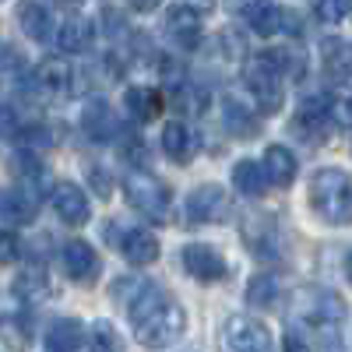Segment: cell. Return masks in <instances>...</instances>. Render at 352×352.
I'll return each mask as SVG.
<instances>
[{
  "mask_svg": "<svg viewBox=\"0 0 352 352\" xmlns=\"http://www.w3.org/2000/svg\"><path fill=\"white\" fill-rule=\"evenodd\" d=\"M282 78H285V56L275 50L254 53L243 64V81L261 113H275L282 106Z\"/></svg>",
  "mask_w": 352,
  "mask_h": 352,
  "instance_id": "cell-4",
  "label": "cell"
},
{
  "mask_svg": "<svg viewBox=\"0 0 352 352\" xmlns=\"http://www.w3.org/2000/svg\"><path fill=\"white\" fill-rule=\"evenodd\" d=\"M120 254L127 257V264L144 268V264L159 261V240L152 236L148 229H127L124 236H120Z\"/></svg>",
  "mask_w": 352,
  "mask_h": 352,
  "instance_id": "cell-18",
  "label": "cell"
},
{
  "mask_svg": "<svg viewBox=\"0 0 352 352\" xmlns=\"http://www.w3.org/2000/svg\"><path fill=\"white\" fill-rule=\"evenodd\" d=\"M50 201H53V212H56V219H60L64 226H85L88 219H92V204H88L85 190H81L78 184H71V180L53 184Z\"/></svg>",
  "mask_w": 352,
  "mask_h": 352,
  "instance_id": "cell-10",
  "label": "cell"
},
{
  "mask_svg": "<svg viewBox=\"0 0 352 352\" xmlns=\"http://www.w3.org/2000/svg\"><path fill=\"white\" fill-rule=\"evenodd\" d=\"M39 212V197L28 187H11L4 194V222L8 226H28Z\"/></svg>",
  "mask_w": 352,
  "mask_h": 352,
  "instance_id": "cell-22",
  "label": "cell"
},
{
  "mask_svg": "<svg viewBox=\"0 0 352 352\" xmlns=\"http://www.w3.org/2000/svg\"><path fill=\"white\" fill-rule=\"evenodd\" d=\"M124 190H127V204L138 212V215H144L148 222H155V226H166L169 219H173V190L159 180V176H152V173H131L127 180H124Z\"/></svg>",
  "mask_w": 352,
  "mask_h": 352,
  "instance_id": "cell-5",
  "label": "cell"
},
{
  "mask_svg": "<svg viewBox=\"0 0 352 352\" xmlns=\"http://www.w3.org/2000/svg\"><path fill=\"white\" fill-rule=\"evenodd\" d=\"M331 124H335V106H331L328 96L303 99L300 109H296V120H292V127H296V134L303 141H324Z\"/></svg>",
  "mask_w": 352,
  "mask_h": 352,
  "instance_id": "cell-8",
  "label": "cell"
},
{
  "mask_svg": "<svg viewBox=\"0 0 352 352\" xmlns=\"http://www.w3.org/2000/svg\"><path fill=\"white\" fill-rule=\"evenodd\" d=\"M131 116H138V120H152V116L162 113L166 99L159 88H148V85H138V88H127V96H124Z\"/></svg>",
  "mask_w": 352,
  "mask_h": 352,
  "instance_id": "cell-25",
  "label": "cell"
},
{
  "mask_svg": "<svg viewBox=\"0 0 352 352\" xmlns=\"http://www.w3.org/2000/svg\"><path fill=\"white\" fill-rule=\"evenodd\" d=\"M131 8L144 14V11H155V8H159V0H131Z\"/></svg>",
  "mask_w": 352,
  "mask_h": 352,
  "instance_id": "cell-34",
  "label": "cell"
},
{
  "mask_svg": "<svg viewBox=\"0 0 352 352\" xmlns=\"http://www.w3.org/2000/svg\"><path fill=\"white\" fill-rule=\"evenodd\" d=\"M184 268H187V275L197 278V282H226V278H229L226 257H222L215 247H208V243H190V247H184Z\"/></svg>",
  "mask_w": 352,
  "mask_h": 352,
  "instance_id": "cell-12",
  "label": "cell"
},
{
  "mask_svg": "<svg viewBox=\"0 0 352 352\" xmlns=\"http://www.w3.org/2000/svg\"><path fill=\"white\" fill-rule=\"evenodd\" d=\"M25 300H36V296H43L46 292V275L39 272V268H32V272H25L21 278H18V285H14Z\"/></svg>",
  "mask_w": 352,
  "mask_h": 352,
  "instance_id": "cell-30",
  "label": "cell"
},
{
  "mask_svg": "<svg viewBox=\"0 0 352 352\" xmlns=\"http://www.w3.org/2000/svg\"><path fill=\"white\" fill-rule=\"evenodd\" d=\"M162 152L176 162V166H187L197 152V134L190 127H184L180 120H173L162 127Z\"/></svg>",
  "mask_w": 352,
  "mask_h": 352,
  "instance_id": "cell-17",
  "label": "cell"
},
{
  "mask_svg": "<svg viewBox=\"0 0 352 352\" xmlns=\"http://www.w3.org/2000/svg\"><path fill=\"white\" fill-rule=\"evenodd\" d=\"M300 314L307 320V331L317 338V345L324 349H338L342 338H338V324L349 317V307L338 292L331 289H307L303 292V303H300Z\"/></svg>",
  "mask_w": 352,
  "mask_h": 352,
  "instance_id": "cell-3",
  "label": "cell"
},
{
  "mask_svg": "<svg viewBox=\"0 0 352 352\" xmlns=\"http://www.w3.org/2000/svg\"><path fill=\"white\" fill-rule=\"evenodd\" d=\"M226 345L236 352H268L272 349V331L264 320L250 314H236L226 320Z\"/></svg>",
  "mask_w": 352,
  "mask_h": 352,
  "instance_id": "cell-9",
  "label": "cell"
},
{
  "mask_svg": "<svg viewBox=\"0 0 352 352\" xmlns=\"http://www.w3.org/2000/svg\"><path fill=\"white\" fill-rule=\"evenodd\" d=\"M162 28H166V36L180 46V50H194V46L201 43V14H197L194 8H187V4L169 8Z\"/></svg>",
  "mask_w": 352,
  "mask_h": 352,
  "instance_id": "cell-14",
  "label": "cell"
},
{
  "mask_svg": "<svg viewBox=\"0 0 352 352\" xmlns=\"http://www.w3.org/2000/svg\"><path fill=\"white\" fill-rule=\"evenodd\" d=\"M310 11H314L317 21L335 25V21H342L352 11V0H310Z\"/></svg>",
  "mask_w": 352,
  "mask_h": 352,
  "instance_id": "cell-29",
  "label": "cell"
},
{
  "mask_svg": "<svg viewBox=\"0 0 352 352\" xmlns=\"http://www.w3.org/2000/svg\"><path fill=\"white\" fill-rule=\"evenodd\" d=\"M331 106H335V124L352 127V96H335Z\"/></svg>",
  "mask_w": 352,
  "mask_h": 352,
  "instance_id": "cell-32",
  "label": "cell"
},
{
  "mask_svg": "<svg viewBox=\"0 0 352 352\" xmlns=\"http://www.w3.org/2000/svg\"><path fill=\"white\" fill-rule=\"evenodd\" d=\"M124 310L144 345H169L184 331V310L166 289L152 282H134V292L124 300Z\"/></svg>",
  "mask_w": 352,
  "mask_h": 352,
  "instance_id": "cell-1",
  "label": "cell"
},
{
  "mask_svg": "<svg viewBox=\"0 0 352 352\" xmlns=\"http://www.w3.org/2000/svg\"><path fill=\"white\" fill-rule=\"evenodd\" d=\"M310 208L328 226H352V176L345 169H317L310 180Z\"/></svg>",
  "mask_w": 352,
  "mask_h": 352,
  "instance_id": "cell-2",
  "label": "cell"
},
{
  "mask_svg": "<svg viewBox=\"0 0 352 352\" xmlns=\"http://www.w3.org/2000/svg\"><path fill=\"white\" fill-rule=\"evenodd\" d=\"M268 184H272V176H268V166H264V162L240 159L236 166H232V187H236L240 194L264 197V194H268Z\"/></svg>",
  "mask_w": 352,
  "mask_h": 352,
  "instance_id": "cell-19",
  "label": "cell"
},
{
  "mask_svg": "<svg viewBox=\"0 0 352 352\" xmlns=\"http://www.w3.org/2000/svg\"><path fill=\"white\" fill-rule=\"evenodd\" d=\"M243 236H247V243H250V254H254L261 264H282V261L289 257V240H285L282 226H278L272 215H261V219L247 222Z\"/></svg>",
  "mask_w": 352,
  "mask_h": 352,
  "instance_id": "cell-6",
  "label": "cell"
},
{
  "mask_svg": "<svg viewBox=\"0 0 352 352\" xmlns=\"http://www.w3.org/2000/svg\"><path fill=\"white\" fill-rule=\"evenodd\" d=\"M222 124L232 138H257V116L250 106H243L236 96H226L222 99Z\"/></svg>",
  "mask_w": 352,
  "mask_h": 352,
  "instance_id": "cell-21",
  "label": "cell"
},
{
  "mask_svg": "<svg viewBox=\"0 0 352 352\" xmlns=\"http://www.w3.org/2000/svg\"><path fill=\"white\" fill-rule=\"evenodd\" d=\"M81 342H85V331L71 317H56L46 328V338H43V345L53 349V352H74V349H81Z\"/></svg>",
  "mask_w": 352,
  "mask_h": 352,
  "instance_id": "cell-24",
  "label": "cell"
},
{
  "mask_svg": "<svg viewBox=\"0 0 352 352\" xmlns=\"http://www.w3.org/2000/svg\"><path fill=\"white\" fill-rule=\"evenodd\" d=\"M81 134H85L88 141H96V144H109V141L120 138L124 131H120V120H116V113H113L106 102L92 99V102L81 109Z\"/></svg>",
  "mask_w": 352,
  "mask_h": 352,
  "instance_id": "cell-13",
  "label": "cell"
},
{
  "mask_svg": "<svg viewBox=\"0 0 352 352\" xmlns=\"http://www.w3.org/2000/svg\"><path fill=\"white\" fill-rule=\"evenodd\" d=\"M345 275H349V282H352V254L345 257Z\"/></svg>",
  "mask_w": 352,
  "mask_h": 352,
  "instance_id": "cell-35",
  "label": "cell"
},
{
  "mask_svg": "<svg viewBox=\"0 0 352 352\" xmlns=\"http://www.w3.org/2000/svg\"><path fill=\"white\" fill-rule=\"evenodd\" d=\"M71 81H74V71H71V64L64 60V56H46L32 74V85L43 96H67Z\"/></svg>",
  "mask_w": 352,
  "mask_h": 352,
  "instance_id": "cell-15",
  "label": "cell"
},
{
  "mask_svg": "<svg viewBox=\"0 0 352 352\" xmlns=\"http://www.w3.org/2000/svg\"><path fill=\"white\" fill-rule=\"evenodd\" d=\"M278 296H282V285H278L275 275H257V278L247 285V300H250L254 307H275Z\"/></svg>",
  "mask_w": 352,
  "mask_h": 352,
  "instance_id": "cell-28",
  "label": "cell"
},
{
  "mask_svg": "<svg viewBox=\"0 0 352 352\" xmlns=\"http://www.w3.org/2000/svg\"><path fill=\"white\" fill-rule=\"evenodd\" d=\"M229 215V197L222 187L215 184H204L187 197V219L194 226H212V222H226Z\"/></svg>",
  "mask_w": 352,
  "mask_h": 352,
  "instance_id": "cell-11",
  "label": "cell"
},
{
  "mask_svg": "<svg viewBox=\"0 0 352 352\" xmlns=\"http://www.w3.org/2000/svg\"><path fill=\"white\" fill-rule=\"evenodd\" d=\"M92 345L96 349H120V338H116V331H113V324L109 320H96V328H92Z\"/></svg>",
  "mask_w": 352,
  "mask_h": 352,
  "instance_id": "cell-31",
  "label": "cell"
},
{
  "mask_svg": "<svg viewBox=\"0 0 352 352\" xmlns=\"http://www.w3.org/2000/svg\"><path fill=\"white\" fill-rule=\"evenodd\" d=\"M320 67L335 81H349L352 78V43L345 39H324L320 43Z\"/></svg>",
  "mask_w": 352,
  "mask_h": 352,
  "instance_id": "cell-20",
  "label": "cell"
},
{
  "mask_svg": "<svg viewBox=\"0 0 352 352\" xmlns=\"http://www.w3.org/2000/svg\"><path fill=\"white\" fill-rule=\"evenodd\" d=\"M247 25L254 28L257 36H296L300 32V18L296 11L268 4V0H254V4L243 11Z\"/></svg>",
  "mask_w": 352,
  "mask_h": 352,
  "instance_id": "cell-7",
  "label": "cell"
},
{
  "mask_svg": "<svg viewBox=\"0 0 352 352\" xmlns=\"http://www.w3.org/2000/svg\"><path fill=\"white\" fill-rule=\"evenodd\" d=\"M0 257H4V264H11L18 257V236H14V226L4 229V243H0Z\"/></svg>",
  "mask_w": 352,
  "mask_h": 352,
  "instance_id": "cell-33",
  "label": "cell"
},
{
  "mask_svg": "<svg viewBox=\"0 0 352 352\" xmlns=\"http://www.w3.org/2000/svg\"><path fill=\"white\" fill-rule=\"evenodd\" d=\"M264 166H268V176L275 187H292V180H296V155H292L285 144H268V152H264Z\"/></svg>",
  "mask_w": 352,
  "mask_h": 352,
  "instance_id": "cell-23",
  "label": "cell"
},
{
  "mask_svg": "<svg viewBox=\"0 0 352 352\" xmlns=\"http://www.w3.org/2000/svg\"><path fill=\"white\" fill-rule=\"evenodd\" d=\"M64 268H67V275L74 278V282H81V285H92L96 278H99V254L88 247L85 240H71L67 247H64Z\"/></svg>",
  "mask_w": 352,
  "mask_h": 352,
  "instance_id": "cell-16",
  "label": "cell"
},
{
  "mask_svg": "<svg viewBox=\"0 0 352 352\" xmlns=\"http://www.w3.org/2000/svg\"><path fill=\"white\" fill-rule=\"evenodd\" d=\"M56 46L64 53H85L92 50V21L85 18H71L60 25V32H56Z\"/></svg>",
  "mask_w": 352,
  "mask_h": 352,
  "instance_id": "cell-26",
  "label": "cell"
},
{
  "mask_svg": "<svg viewBox=\"0 0 352 352\" xmlns=\"http://www.w3.org/2000/svg\"><path fill=\"white\" fill-rule=\"evenodd\" d=\"M18 18H21V28H25V36H28V39L50 43V36H53V21H50V11H46L43 4H21Z\"/></svg>",
  "mask_w": 352,
  "mask_h": 352,
  "instance_id": "cell-27",
  "label": "cell"
}]
</instances>
